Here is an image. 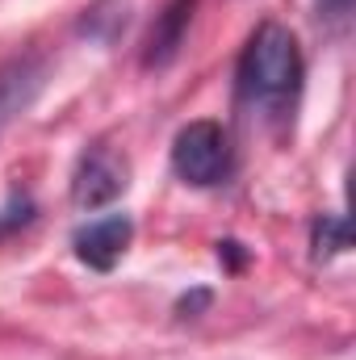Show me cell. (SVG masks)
<instances>
[{"label": "cell", "instance_id": "4", "mask_svg": "<svg viewBox=\"0 0 356 360\" xmlns=\"http://www.w3.org/2000/svg\"><path fill=\"white\" fill-rule=\"evenodd\" d=\"M130 239H134V222L126 214H109V218H96L89 226H80L72 235V248H76L80 264H89L92 272H109L126 256Z\"/></svg>", "mask_w": 356, "mask_h": 360}, {"label": "cell", "instance_id": "2", "mask_svg": "<svg viewBox=\"0 0 356 360\" xmlns=\"http://www.w3.org/2000/svg\"><path fill=\"white\" fill-rule=\"evenodd\" d=\"M235 168L231 139L218 122H189L172 139V172L193 188L222 184Z\"/></svg>", "mask_w": 356, "mask_h": 360}, {"label": "cell", "instance_id": "1", "mask_svg": "<svg viewBox=\"0 0 356 360\" xmlns=\"http://www.w3.org/2000/svg\"><path fill=\"white\" fill-rule=\"evenodd\" d=\"M235 80H239V96L265 113H285L293 105V96L302 89V46L298 38L276 25L265 21L243 55H239V68H235Z\"/></svg>", "mask_w": 356, "mask_h": 360}, {"label": "cell", "instance_id": "9", "mask_svg": "<svg viewBox=\"0 0 356 360\" xmlns=\"http://www.w3.org/2000/svg\"><path fill=\"white\" fill-rule=\"evenodd\" d=\"M319 21L331 30H344L352 21V0H319Z\"/></svg>", "mask_w": 356, "mask_h": 360}, {"label": "cell", "instance_id": "6", "mask_svg": "<svg viewBox=\"0 0 356 360\" xmlns=\"http://www.w3.org/2000/svg\"><path fill=\"white\" fill-rule=\"evenodd\" d=\"M193 8H197V0H168L164 13H155V25H151L147 46H143V68L147 72L168 68L180 55V42H184V30L193 21Z\"/></svg>", "mask_w": 356, "mask_h": 360}, {"label": "cell", "instance_id": "5", "mask_svg": "<svg viewBox=\"0 0 356 360\" xmlns=\"http://www.w3.org/2000/svg\"><path fill=\"white\" fill-rule=\"evenodd\" d=\"M46 89V59L42 55H17L0 63V134L38 101Z\"/></svg>", "mask_w": 356, "mask_h": 360}, {"label": "cell", "instance_id": "7", "mask_svg": "<svg viewBox=\"0 0 356 360\" xmlns=\"http://www.w3.org/2000/svg\"><path fill=\"white\" fill-rule=\"evenodd\" d=\"M126 21H130V0H92L84 8V17H80V34L109 46V42L122 38Z\"/></svg>", "mask_w": 356, "mask_h": 360}, {"label": "cell", "instance_id": "8", "mask_svg": "<svg viewBox=\"0 0 356 360\" xmlns=\"http://www.w3.org/2000/svg\"><path fill=\"white\" fill-rule=\"evenodd\" d=\"M348 243H352V235H348V218H340V214H323V218H314V226H310V252H314V260L344 256Z\"/></svg>", "mask_w": 356, "mask_h": 360}, {"label": "cell", "instance_id": "3", "mask_svg": "<svg viewBox=\"0 0 356 360\" xmlns=\"http://www.w3.org/2000/svg\"><path fill=\"white\" fill-rule=\"evenodd\" d=\"M126 184H130L126 155H117L105 143H92L72 172V205L76 210H101V205L117 201L126 193Z\"/></svg>", "mask_w": 356, "mask_h": 360}, {"label": "cell", "instance_id": "10", "mask_svg": "<svg viewBox=\"0 0 356 360\" xmlns=\"http://www.w3.org/2000/svg\"><path fill=\"white\" fill-rule=\"evenodd\" d=\"M210 306V289H197L193 297H180V319H197V310H205Z\"/></svg>", "mask_w": 356, "mask_h": 360}]
</instances>
